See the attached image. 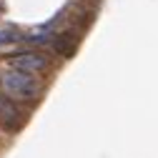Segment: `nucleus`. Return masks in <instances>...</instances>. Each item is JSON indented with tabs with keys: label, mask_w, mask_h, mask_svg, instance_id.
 Wrapping results in <instances>:
<instances>
[{
	"label": "nucleus",
	"mask_w": 158,
	"mask_h": 158,
	"mask_svg": "<svg viewBox=\"0 0 158 158\" xmlns=\"http://www.w3.org/2000/svg\"><path fill=\"white\" fill-rule=\"evenodd\" d=\"M0 88L8 98L13 101H23V103H35L43 93V83L35 75L23 73V70H5L0 75Z\"/></svg>",
	"instance_id": "f257e3e1"
},
{
	"label": "nucleus",
	"mask_w": 158,
	"mask_h": 158,
	"mask_svg": "<svg viewBox=\"0 0 158 158\" xmlns=\"http://www.w3.org/2000/svg\"><path fill=\"white\" fill-rule=\"evenodd\" d=\"M8 63L13 70H23V73H30V75H38V73H45L50 60L48 55L40 53V50H23V53H13L8 58Z\"/></svg>",
	"instance_id": "f03ea898"
},
{
	"label": "nucleus",
	"mask_w": 158,
	"mask_h": 158,
	"mask_svg": "<svg viewBox=\"0 0 158 158\" xmlns=\"http://www.w3.org/2000/svg\"><path fill=\"white\" fill-rule=\"evenodd\" d=\"M23 110L18 108V103L13 98H8L5 93H0V126L5 131H18L23 126Z\"/></svg>",
	"instance_id": "7ed1b4c3"
},
{
	"label": "nucleus",
	"mask_w": 158,
	"mask_h": 158,
	"mask_svg": "<svg viewBox=\"0 0 158 158\" xmlns=\"http://www.w3.org/2000/svg\"><path fill=\"white\" fill-rule=\"evenodd\" d=\"M8 40H18V33H13V30H0V43H8Z\"/></svg>",
	"instance_id": "20e7f679"
}]
</instances>
